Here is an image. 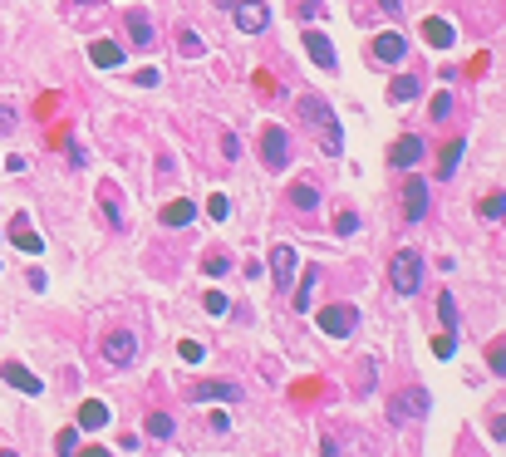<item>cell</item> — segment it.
I'll return each instance as SVG.
<instances>
[{"mask_svg":"<svg viewBox=\"0 0 506 457\" xmlns=\"http://www.w3.org/2000/svg\"><path fill=\"white\" fill-rule=\"evenodd\" d=\"M271 25V10L261 5V0H246V5H236V30H246V35H261Z\"/></svg>","mask_w":506,"mask_h":457,"instance_id":"7","label":"cell"},{"mask_svg":"<svg viewBox=\"0 0 506 457\" xmlns=\"http://www.w3.org/2000/svg\"><path fill=\"white\" fill-rule=\"evenodd\" d=\"M423 413H428V393H423V388H413L404 403L394 398V408H389V418H394V423H404V418H423Z\"/></svg>","mask_w":506,"mask_h":457,"instance_id":"11","label":"cell"},{"mask_svg":"<svg viewBox=\"0 0 506 457\" xmlns=\"http://www.w3.org/2000/svg\"><path fill=\"white\" fill-rule=\"evenodd\" d=\"M423 40H428L433 49H452V40H457V30H452L447 20H423Z\"/></svg>","mask_w":506,"mask_h":457,"instance_id":"14","label":"cell"},{"mask_svg":"<svg viewBox=\"0 0 506 457\" xmlns=\"http://www.w3.org/2000/svg\"><path fill=\"white\" fill-rule=\"evenodd\" d=\"M290 207L319 212V187H314V182H290Z\"/></svg>","mask_w":506,"mask_h":457,"instance_id":"18","label":"cell"},{"mask_svg":"<svg viewBox=\"0 0 506 457\" xmlns=\"http://www.w3.org/2000/svg\"><path fill=\"white\" fill-rule=\"evenodd\" d=\"M389 275H394V290H399V295H418V285H423V261H418V251H399L394 266H389Z\"/></svg>","mask_w":506,"mask_h":457,"instance_id":"2","label":"cell"},{"mask_svg":"<svg viewBox=\"0 0 506 457\" xmlns=\"http://www.w3.org/2000/svg\"><path fill=\"white\" fill-rule=\"evenodd\" d=\"M221 153H226V158H241V143H236V138L226 133V138H221Z\"/></svg>","mask_w":506,"mask_h":457,"instance_id":"42","label":"cell"},{"mask_svg":"<svg viewBox=\"0 0 506 457\" xmlns=\"http://www.w3.org/2000/svg\"><path fill=\"white\" fill-rule=\"evenodd\" d=\"M492 374H506V349L502 344H492Z\"/></svg>","mask_w":506,"mask_h":457,"instance_id":"39","label":"cell"},{"mask_svg":"<svg viewBox=\"0 0 506 457\" xmlns=\"http://www.w3.org/2000/svg\"><path fill=\"white\" fill-rule=\"evenodd\" d=\"M314 285H319V266H305V275H300V290H295V300H290V305H295L300 315L310 310V300H314V295H310Z\"/></svg>","mask_w":506,"mask_h":457,"instance_id":"22","label":"cell"},{"mask_svg":"<svg viewBox=\"0 0 506 457\" xmlns=\"http://www.w3.org/2000/svg\"><path fill=\"white\" fill-rule=\"evenodd\" d=\"M0 374H5V384H10V388H20V393H40V388H45V379H35L25 364H5Z\"/></svg>","mask_w":506,"mask_h":457,"instance_id":"13","label":"cell"},{"mask_svg":"<svg viewBox=\"0 0 506 457\" xmlns=\"http://www.w3.org/2000/svg\"><path fill=\"white\" fill-rule=\"evenodd\" d=\"M54 453H59V457H74V453H79V428H64V433L54 438Z\"/></svg>","mask_w":506,"mask_h":457,"instance_id":"26","label":"cell"},{"mask_svg":"<svg viewBox=\"0 0 506 457\" xmlns=\"http://www.w3.org/2000/svg\"><path fill=\"white\" fill-rule=\"evenodd\" d=\"M319 330L334 335V340H344V335L359 330V310H354V305H324V310H319Z\"/></svg>","mask_w":506,"mask_h":457,"instance_id":"4","label":"cell"},{"mask_svg":"<svg viewBox=\"0 0 506 457\" xmlns=\"http://www.w3.org/2000/svg\"><path fill=\"white\" fill-rule=\"evenodd\" d=\"M103 423H108V403L89 398V403L79 408V428H84V433H94V428H103Z\"/></svg>","mask_w":506,"mask_h":457,"instance_id":"20","label":"cell"},{"mask_svg":"<svg viewBox=\"0 0 506 457\" xmlns=\"http://www.w3.org/2000/svg\"><path fill=\"white\" fill-rule=\"evenodd\" d=\"M462 153H467V138H452V143H447V153H442V162H437V177H452V172H457V162H462Z\"/></svg>","mask_w":506,"mask_h":457,"instance_id":"23","label":"cell"},{"mask_svg":"<svg viewBox=\"0 0 506 457\" xmlns=\"http://www.w3.org/2000/svg\"><path fill=\"white\" fill-rule=\"evenodd\" d=\"M128 35H133L138 49L153 44V20H148V10H128Z\"/></svg>","mask_w":506,"mask_h":457,"instance_id":"15","label":"cell"},{"mask_svg":"<svg viewBox=\"0 0 506 457\" xmlns=\"http://www.w3.org/2000/svg\"><path fill=\"white\" fill-rule=\"evenodd\" d=\"M404 217L408 222H423V217H428V182H423L418 172L404 177Z\"/></svg>","mask_w":506,"mask_h":457,"instance_id":"5","label":"cell"},{"mask_svg":"<svg viewBox=\"0 0 506 457\" xmlns=\"http://www.w3.org/2000/svg\"><path fill=\"white\" fill-rule=\"evenodd\" d=\"M452 114V99H447V94H437V99H433V118H447Z\"/></svg>","mask_w":506,"mask_h":457,"instance_id":"38","label":"cell"},{"mask_svg":"<svg viewBox=\"0 0 506 457\" xmlns=\"http://www.w3.org/2000/svg\"><path fill=\"white\" fill-rule=\"evenodd\" d=\"M452 349H457V335H452V330L433 340V354H437V359H452Z\"/></svg>","mask_w":506,"mask_h":457,"instance_id":"31","label":"cell"},{"mask_svg":"<svg viewBox=\"0 0 506 457\" xmlns=\"http://www.w3.org/2000/svg\"><path fill=\"white\" fill-rule=\"evenodd\" d=\"M177 354H182V364H197V359H202V344H197V340H182V344H177Z\"/></svg>","mask_w":506,"mask_h":457,"instance_id":"35","label":"cell"},{"mask_svg":"<svg viewBox=\"0 0 506 457\" xmlns=\"http://www.w3.org/2000/svg\"><path fill=\"white\" fill-rule=\"evenodd\" d=\"M133 79H138V84H143V89H158V84H163V74H158V69H138V74H133Z\"/></svg>","mask_w":506,"mask_h":457,"instance_id":"36","label":"cell"},{"mask_svg":"<svg viewBox=\"0 0 506 457\" xmlns=\"http://www.w3.org/2000/svg\"><path fill=\"white\" fill-rule=\"evenodd\" d=\"M437 315H442V330H457V300H452L447 290L437 295Z\"/></svg>","mask_w":506,"mask_h":457,"instance_id":"25","label":"cell"},{"mask_svg":"<svg viewBox=\"0 0 506 457\" xmlns=\"http://www.w3.org/2000/svg\"><path fill=\"white\" fill-rule=\"evenodd\" d=\"M89 59H94L99 69H118V64H123V49H118L113 40H99V44L89 49Z\"/></svg>","mask_w":506,"mask_h":457,"instance_id":"21","label":"cell"},{"mask_svg":"<svg viewBox=\"0 0 506 457\" xmlns=\"http://www.w3.org/2000/svg\"><path fill=\"white\" fill-rule=\"evenodd\" d=\"M192 398H216V403H241V384H221V379H206V384H197L192 388Z\"/></svg>","mask_w":506,"mask_h":457,"instance_id":"10","label":"cell"},{"mask_svg":"<svg viewBox=\"0 0 506 457\" xmlns=\"http://www.w3.org/2000/svg\"><path fill=\"white\" fill-rule=\"evenodd\" d=\"M261 158H266V167L271 172H281L286 162H290V138H286V128H261Z\"/></svg>","mask_w":506,"mask_h":457,"instance_id":"3","label":"cell"},{"mask_svg":"<svg viewBox=\"0 0 506 457\" xmlns=\"http://www.w3.org/2000/svg\"><path fill=\"white\" fill-rule=\"evenodd\" d=\"M192 217H197V207H192L187 197H177V202H167V207H163V227H187Z\"/></svg>","mask_w":506,"mask_h":457,"instance_id":"19","label":"cell"},{"mask_svg":"<svg viewBox=\"0 0 506 457\" xmlns=\"http://www.w3.org/2000/svg\"><path fill=\"white\" fill-rule=\"evenodd\" d=\"M202 271H206V275H226V271H231V261H226V256H206Z\"/></svg>","mask_w":506,"mask_h":457,"instance_id":"34","label":"cell"},{"mask_svg":"<svg viewBox=\"0 0 506 457\" xmlns=\"http://www.w3.org/2000/svg\"><path fill=\"white\" fill-rule=\"evenodd\" d=\"M177 44H182V54H187V59H197V54H202V40H197V30H182V40H177Z\"/></svg>","mask_w":506,"mask_h":457,"instance_id":"32","label":"cell"},{"mask_svg":"<svg viewBox=\"0 0 506 457\" xmlns=\"http://www.w3.org/2000/svg\"><path fill=\"white\" fill-rule=\"evenodd\" d=\"M389 158H394V167H413V162L423 158V138H399Z\"/></svg>","mask_w":506,"mask_h":457,"instance_id":"17","label":"cell"},{"mask_svg":"<svg viewBox=\"0 0 506 457\" xmlns=\"http://www.w3.org/2000/svg\"><path fill=\"white\" fill-rule=\"evenodd\" d=\"M389 99H394V104L418 99V79H394V84H389Z\"/></svg>","mask_w":506,"mask_h":457,"instance_id":"24","label":"cell"},{"mask_svg":"<svg viewBox=\"0 0 506 457\" xmlns=\"http://www.w3.org/2000/svg\"><path fill=\"white\" fill-rule=\"evenodd\" d=\"M305 49H310V59H314L319 69H334V44H329L324 35H314V30H310V35H305Z\"/></svg>","mask_w":506,"mask_h":457,"instance_id":"16","label":"cell"},{"mask_svg":"<svg viewBox=\"0 0 506 457\" xmlns=\"http://www.w3.org/2000/svg\"><path fill=\"white\" fill-rule=\"evenodd\" d=\"M379 5H384V15H399V5H404V0H379Z\"/></svg>","mask_w":506,"mask_h":457,"instance_id":"43","label":"cell"},{"mask_svg":"<svg viewBox=\"0 0 506 457\" xmlns=\"http://www.w3.org/2000/svg\"><path fill=\"white\" fill-rule=\"evenodd\" d=\"M148 438H172V418L167 413H153L148 418Z\"/></svg>","mask_w":506,"mask_h":457,"instance_id":"28","label":"cell"},{"mask_svg":"<svg viewBox=\"0 0 506 457\" xmlns=\"http://www.w3.org/2000/svg\"><path fill=\"white\" fill-rule=\"evenodd\" d=\"M206 310H211V315H226V295H221V290H206Z\"/></svg>","mask_w":506,"mask_h":457,"instance_id":"37","label":"cell"},{"mask_svg":"<svg viewBox=\"0 0 506 457\" xmlns=\"http://www.w3.org/2000/svg\"><path fill=\"white\" fill-rule=\"evenodd\" d=\"M300 15H305V20H314V15H324V5H319V0H300Z\"/></svg>","mask_w":506,"mask_h":457,"instance_id":"40","label":"cell"},{"mask_svg":"<svg viewBox=\"0 0 506 457\" xmlns=\"http://www.w3.org/2000/svg\"><path fill=\"white\" fill-rule=\"evenodd\" d=\"M103 212H108V227H123V207H118L113 187H103Z\"/></svg>","mask_w":506,"mask_h":457,"instance_id":"27","label":"cell"},{"mask_svg":"<svg viewBox=\"0 0 506 457\" xmlns=\"http://www.w3.org/2000/svg\"><path fill=\"white\" fill-rule=\"evenodd\" d=\"M10 128H15V109H10V104H0V133H10Z\"/></svg>","mask_w":506,"mask_h":457,"instance_id":"41","label":"cell"},{"mask_svg":"<svg viewBox=\"0 0 506 457\" xmlns=\"http://www.w3.org/2000/svg\"><path fill=\"white\" fill-rule=\"evenodd\" d=\"M300 118L324 138V153H339V148H344V133H339V123H334V114H329L324 99H300Z\"/></svg>","mask_w":506,"mask_h":457,"instance_id":"1","label":"cell"},{"mask_svg":"<svg viewBox=\"0 0 506 457\" xmlns=\"http://www.w3.org/2000/svg\"><path fill=\"white\" fill-rule=\"evenodd\" d=\"M10 241H15L25 256H40V251H45V241L30 231V212H15V222H10Z\"/></svg>","mask_w":506,"mask_h":457,"instance_id":"9","label":"cell"},{"mask_svg":"<svg viewBox=\"0 0 506 457\" xmlns=\"http://www.w3.org/2000/svg\"><path fill=\"white\" fill-rule=\"evenodd\" d=\"M133 354H138V340H133L128 330H113V335L103 340V359H108L113 369H128V364H133Z\"/></svg>","mask_w":506,"mask_h":457,"instance_id":"6","label":"cell"},{"mask_svg":"<svg viewBox=\"0 0 506 457\" xmlns=\"http://www.w3.org/2000/svg\"><path fill=\"white\" fill-rule=\"evenodd\" d=\"M482 217H487V222H502V217H506V202H502V192H492V197L482 202Z\"/></svg>","mask_w":506,"mask_h":457,"instance_id":"29","label":"cell"},{"mask_svg":"<svg viewBox=\"0 0 506 457\" xmlns=\"http://www.w3.org/2000/svg\"><path fill=\"white\" fill-rule=\"evenodd\" d=\"M404 54H408V40L399 30H384V35L374 40V59H379V64H399Z\"/></svg>","mask_w":506,"mask_h":457,"instance_id":"8","label":"cell"},{"mask_svg":"<svg viewBox=\"0 0 506 457\" xmlns=\"http://www.w3.org/2000/svg\"><path fill=\"white\" fill-rule=\"evenodd\" d=\"M334 231H339V236H354V231H359V217H354V212H339V217H334Z\"/></svg>","mask_w":506,"mask_h":457,"instance_id":"33","label":"cell"},{"mask_svg":"<svg viewBox=\"0 0 506 457\" xmlns=\"http://www.w3.org/2000/svg\"><path fill=\"white\" fill-rule=\"evenodd\" d=\"M271 271H276L281 290H290V275H295V246H276V251H271Z\"/></svg>","mask_w":506,"mask_h":457,"instance_id":"12","label":"cell"},{"mask_svg":"<svg viewBox=\"0 0 506 457\" xmlns=\"http://www.w3.org/2000/svg\"><path fill=\"white\" fill-rule=\"evenodd\" d=\"M206 217H211V222H226V217H231V202H226V197L216 192V197L206 202Z\"/></svg>","mask_w":506,"mask_h":457,"instance_id":"30","label":"cell"}]
</instances>
